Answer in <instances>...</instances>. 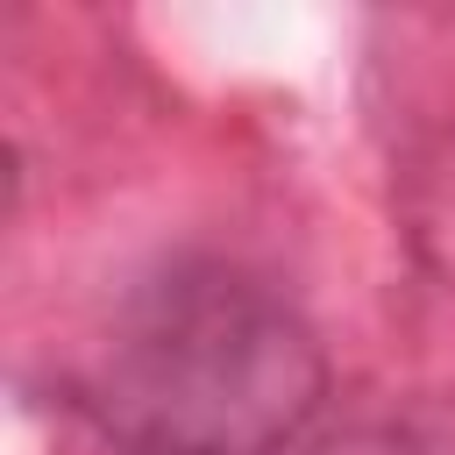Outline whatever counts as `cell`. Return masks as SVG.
<instances>
[{"label": "cell", "mask_w": 455, "mask_h": 455, "mask_svg": "<svg viewBox=\"0 0 455 455\" xmlns=\"http://www.w3.org/2000/svg\"><path fill=\"white\" fill-rule=\"evenodd\" d=\"M85 398L142 455H270L320 405V348L263 284L171 270L107 327Z\"/></svg>", "instance_id": "obj_1"}]
</instances>
